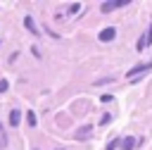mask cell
I'll return each mask as SVG.
<instances>
[{
	"instance_id": "3957f363",
	"label": "cell",
	"mask_w": 152,
	"mask_h": 150,
	"mask_svg": "<svg viewBox=\"0 0 152 150\" xmlns=\"http://www.w3.org/2000/svg\"><path fill=\"white\" fill-rule=\"evenodd\" d=\"M147 69H152V62H147V64H138V67H133L131 71H128V79H138L140 74H145Z\"/></svg>"
},
{
	"instance_id": "7a4b0ae2",
	"label": "cell",
	"mask_w": 152,
	"mask_h": 150,
	"mask_svg": "<svg viewBox=\"0 0 152 150\" xmlns=\"http://www.w3.org/2000/svg\"><path fill=\"white\" fill-rule=\"evenodd\" d=\"M114 36H116V29H114V26H107V29H102V31H100V36H97V38H100L102 43H109V40H114Z\"/></svg>"
},
{
	"instance_id": "8992f818",
	"label": "cell",
	"mask_w": 152,
	"mask_h": 150,
	"mask_svg": "<svg viewBox=\"0 0 152 150\" xmlns=\"http://www.w3.org/2000/svg\"><path fill=\"white\" fill-rule=\"evenodd\" d=\"M90 131H93V126H81V129L76 131V138H88Z\"/></svg>"
},
{
	"instance_id": "ba28073f",
	"label": "cell",
	"mask_w": 152,
	"mask_h": 150,
	"mask_svg": "<svg viewBox=\"0 0 152 150\" xmlns=\"http://www.w3.org/2000/svg\"><path fill=\"white\" fill-rule=\"evenodd\" d=\"M26 121H28V126H36V114L28 112V114H26Z\"/></svg>"
},
{
	"instance_id": "4fadbf2b",
	"label": "cell",
	"mask_w": 152,
	"mask_h": 150,
	"mask_svg": "<svg viewBox=\"0 0 152 150\" xmlns=\"http://www.w3.org/2000/svg\"><path fill=\"white\" fill-rule=\"evenodd\" d=\"M100 100H102V102H112V95H109V93H104V95H102Z\"/></svg>"
},
{
	"instance_id": "30bf717a",
	"label": "cell",
	"mask_w": 152,
	"mask_h": 150,
	"mask_svg": "<svg viewBox=\"0 0 152 150\" xmlns=\"http://www.w3.org/2000/svg\"><path fill=\"white\" fill-rule=\"evenodd\" d=\"M78 10H81V5H78V2H76V5H71V7H69V12H71V14H76V12H78Z\"/></svg>"
},
{
	"instance_id": "6da1fadb",
	"label": "cell",
	"mask_w": 152,
	"mask_h": 150,
	"mask_svg": "<svg viewBox=\"0 0 152 150\" xmlns=\"http://www.w3.org/2000/svg\"><path fill=\"white\" fill-rule=\"evenodd\" d=\"M126 5H128L126 0H114V2L109 0V2H102L100 10H102V12H112V10H116V7H126Z\"/></svg>"
},
{
	"instance_id": "9c48e42d",
	"label": "cell",
	"mask_w": 152,
	"mask_h": 150,
	"mask_svg": "<svg viewBox=\"0 0 152 150\" xmlns=\"http://www.w3.org/2000/svg\"><path fill=\"white\" fill-rule=\"evenodd\" d=\"M116 145H121V140H119V138H114V140H109V145H107V150H114Z\"/></svg>"
},
{
	"instance_id": "52a82bcc",
	"label": "cell",
	"mask_w": 152,
	"mask_h": 150,
	"mask_svg": "<svg viewBox=\"0 0 152 150\" xmlns=\"http://www.w3.org/2000/svg\"><path fill=\"white\" fill-rule=\"evenodd\" d=\"M24 26H26L31 33H38V29H36V24H33V19H31V17H26V19H24Z\"/></svg>"
},
{
	"instance_id": "7c38bea8",
	"label": "cell",
	"mask_w": 152,
	"mask_h": 150,
	"mask_svg": "<svg viewBox=\"0 0 152 150\" xmlns=\"http://www.w3.org/2000/svg\"><path fill=\"white\" fill-rule=\"evenodd\" d=\"M7 90V79H0V93Z\"/></svg>"
},
{
	"instance_id": "5b68a950",
	"label": "cell",
	"mask_w": 152,
	"mask_h": 150,
	"mask_svg": "<svg viewBox=\"0 0 152 150\" xmlns=\"http://www.w3.org/2000/svg\"><path fill=\"white\" fill-rule=\"evenodd\" d=\"M19 121H21L19 110H12V112H10V126H19Z\"/></svg>"
},
{
	"instance_id": "8fae6325",
	"label": "cell",
	"mask_w": 152,
	"mask_h": 150,
	"mask_svg": "<svg viewBox=\"0 0 152 150\" xmlns=\"http://www.w3.org/2000/svg\"><path fill=\"white\" fill-rule=\"evenodd\" d=\"M109 121H112V114H102V121L100 124H109Z\"/></svg>"
},
{
	"instance_id": "277c9868",
	"label": "cell",
	"mask_w": 152,
	"mask_h": 150,
	"mask_svg": "<svg viewBox=\"0 0 152 150\" xmlns=\"http://www.w3.org/2000/svg\"><path fill=\"white\" fill-rule=\"evenodd\" d=\"M135 143H138V140H135L133 136H128V138H124V140H121V150H133V148H138Z\"/></svg>"
}]
</instances>
